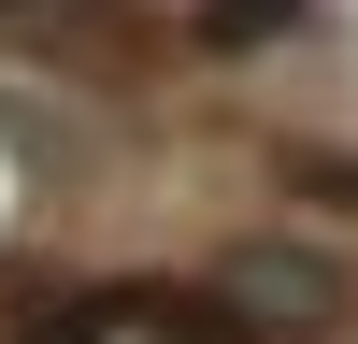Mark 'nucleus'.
Wrapping results in <instances>:
<instances>
[{
	"label": "nucleus",
	"mask_w": 358,
	"mask_h": 344,
	"mask_svg": "<svg viewBox=\"0 0 358 344\" xmlns=\"http://www.w3.org/2000/svg\"><path fill=\"white\" fill-rule=\"evenodd\" d=\"M229 315H258V330H330L344 315V258L330 244H229Z\"/></svg>",
	"instance_id": "obj_1"
}]
</instances>
